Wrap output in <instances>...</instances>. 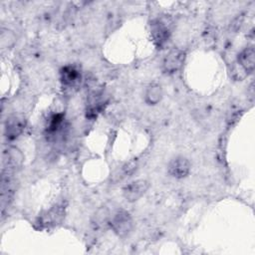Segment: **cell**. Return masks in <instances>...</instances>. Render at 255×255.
Returning a JSON list of instances; mask_svg holds the SVG:
<instances>
[{
    "instance_id": "obj_13",
    "label": "cell",
    "mask_w": 255,
    "mask_h": 255,
    "mask_svg": "<svg viewBox=\"0 0 255 255\" xmlns=\"http://www.w3.org/2000/svg\"><path fill=\"white\" fill-rule=\"evenodd\" d=\"M162 99V89L158 84H151L147 87L144 100L148 105H156Z\"/></svg>"
},
{
    "instance_id": "obj_7",
    "label": "cell",
    "mask_w": 255,
    "mask_h": 255,
    "mask_svg": "<svg viewBox=\"0 0 255 255\" xmlns=\"http://www.w3.org/2000/svg\"><path fill=\"white\" fill-rule=\"evenodd\" d=\"M184 59H185L184 51L177 48L170 50L163 59V63H162L163 71L165 73H170V74L178 71L182 67L184 63Z\"/></svg>"
},
{
    "instance_id": "obj_12",
    "label": "cell",
    "mask_w": 255,
    "mask_h": 255,
    "mask_svg": "<svg viewBox=\"0 0 255 255\" xmlns=\"http://www.w3.org/2000/svg\"><path fill=\"white\" fill-rule=\"evenodd\" d=\"M105 100L103 94L100 92H94L90 95L88 104H87V117L94 119L104 108Z\"/></svg>"
},
{
    "instance_id": "obj_3",
    "label": "cell",
    "mask_w": 255,
    "mask_h": 255,
    "mask_svg": "<svg viewBox=\"0 0 255 255\" xmlns=\"http://www.w3.org/2000/svg\"><path fill=\"white\" fill-rule=\"evenodd\" d=\"M24 156L20 149L15 146H8L3 151L2 170L15 172L22 165Z\"/></svg>"
},
{
    "instance_id": "obj_5",
    "label": "cell",
    "mask_w": 255,
    "mask_h": 255,
    "mask_svg": "<svg viewBox=\"0 0 255 255\" xmlns=\"http://www.w3.org/2000/svg\"><path fill=\"white\" fill-rule=\"evenodd\" d=\"M149 183L145 179L132 181L123 188V196L128 202H135L147 191Z\"/></svg>"
},
{
    "instance_id": "obj_10",
    "label": "cell",
    "mask_w": 255,
    "mask_h": 255,
    "mask_svg": "<svg viewBox=\"0 0 255 255\" xmlns=\"http://www.w3.org/2000/svg\"><path fill=\"white\" fill-rule=\"evenodd\" d=\"M237 64L244 70L246 74L253 71L255 64V52L252 46L244 48L239 53L237 58Z\"/></svg>"
},
{
    "instance_id": "obj_11",
    "label": "cell",
    "mask_w": 255,
    "mask_h": 255,
    "mask_svg": "<svg viewBox=\"0 0 255 255\" xmlns=\"http://www.w3.org/2000/svg\"><path fill=\"white\" fill-rule=\"evenodd\" d=\"M61 81L65 87L74 88L81 82V73L74 66H66L61 70Z\"/></svg>"
},
{
    "instance_id": "obj_1",
    "label": "cell",
    "mask_w": 255,
    "mask_h": 255,
    "mask_svg": "<svg viewBox=\"0 0 255 255\" xmlns=\"http://www.w3.org/2000/svg\"><path fill=\"white\" fill-rule=\"evenodd\" d=\"M113 231L119 237H127L133 228V221L130 214L125 209H119L109 222Z\"/></svg>"
},
{
    "instance_id": "obj_8",
    "label": "cell",
    "mask_w": 255,
    "mask_h": 255,
    "mask_svg": "<svg viewBox=\"0 0 255 255\" xmlns=\"http://www.w3.org/2000/svg\"><path fill=\"white\" fill-rule=\"evenodd\" d=\"M167 171L174 178H184L190 171V163L186 157L176 156L169 161Z\"/></svg>"
},
{
    "instance_id": "obj_4",
    "label": "cell",
    "mask_w": 255,
    "mask_h": 255,
    "mask_svg": "<svg viewBox=\"0 0 255 255\" xmlns=\"http://www.w3.org/2000/svg\"><path fill=\"white\" fill-rule=\"evenodd\" d=\"M150 34L154 45L160 49L168 41L170 36V29L163 20L156 19L150 24Z\"/></svg>"
},
{
    "instance_id": "obj_2",
    "label": "cell",
    "mask_w": 255,
    "mask_h": 255,
    "mask_svg": "<svg viewBox=\"0 0 255 255\" xmlns=\"http://www.w3.org/2000/svg\"><path fill=\"white\" fill-rule=\"evenodd\" d=\"M15 193V180L14 173L6 170L1 172V197L0 206L2 214L10 205Z\"/></svg>"
},
{
    "instance_id": "obj_6",
    "label": "cell",
    "mask_w": 255,
    "mask_h": 255,
    "mask_svg": "<svg viewBox=\"0 0 255 255\" xmlns=\"http://www.w3.org/2000/svg\"><path fill=\"white\" fill-rule=\"evenodd\" d=\"M26 120L22 115H12L5 122V136L8 140H14L24 130Z\"/></svg>"
},
{
    "instance_id": "obj_14",
    "label": "cell",
    "mask_w": 255,
    "mask_h": 255,
    "mask_svg": "<svg viewBox=\"0 0 255 255\" xmlns=\"http://www.w3.org/2000/svg\"><path fill=\"white\" fill-rule=\"evenodd\" d=\"M16 41V36L15 34L8 30V29H1V33H0V46L2 49H7L10 48L14 45Z\"/></svg>"
},
{
    "instance_id": "obj_9",
    "label": "cell",
    "mask_w": 255,
    "mask_h": 255,
    "mask_svg": "<svg viewBox=\"0 0 255 255\" xmlns=\"http://www.w3.org/2000/svg\"><path fill=\"white\" fill-rule=\"evenodd\" d=\"M65 216V207L62 204H57L49 209L45 214L40 217V226L50 227L55 226L62 222Z\"/></svg>"
}]
</instances>
